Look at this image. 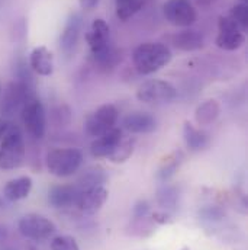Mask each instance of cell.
<instances>
[{
  "label": "cell",
  "instance_id": "cell-12",
  "mask_svg": "<svg viewBox=\"0 0 248 250\" xmlns=\"http://www.w3.org/2000/svg\"><path fill=\"white\" fill-rule=\"evenodd\" d=\"M81 28H83L81 15L78 12L70 13V16L65 21L61 37H60V48H61L64 56L70 57L76 53V48H77L78 40H80V34H81Z\"/></svg>",
  "mask_w": 248,
  "mask_h": 250
},
{
  "label": "cell",
  "instance_id": "cell-9",
  "mask_svg": "<svg viewBox=\"0 0 248 250\" xmlns=\"http://www.w3.org/2000/svg\"><path fill=\"white\" fill-rule=\"evenodd\" d=\"M86 41L90 48V54L95 62L103 59L112 48V40H111V28L108 22L102 18H97L92 22L89 32L86 34Z\"/></svg>",
  "mask_w": 248,
  "mask_h": 250
},
{
  "label": "cell",
  "instance_id": "cell-22",
  "mask_svg": "<svg viewBox=\"0 0 248 250\" xmlns=\"http://www.w3.org/2000/svg\"><path fill=\"white\" fill-rule=\"evenodd\" d=\"M185 160V153L182 150H176L173 153H170L169 156H166L157 170V179L161 184L169 182L179 170V167L182 166Z\"/></svg>",
  "mask_w": 248,
  "mask_h": 250
},
{
  "label": "cell",
  "instance_id": "cell-30",
  "mask_svg": "<svg viewBox=\"0 0 248 250\" xmlns=\"http://www.w3.org/2000/svg\"><path fill=\"white\" fill-rule=\"evenodd\" d=\"M243 31H246L248 26V7H247V3H238V4H235L232 9H231V12H229V15H228Z\"/></svg>",
  "mask_w": 248,
  "mask_h": 250
},
{
  "label": "cell",
  "instance_id": "cell-33",
  "mask_svg": "<svg viewBox=\"0 0 248 250\" xmlns=\"http://www.w3.org/2000/svg\"><path fill=\"white\" fill-rule=\"evenodd\" d=\"M151 220L155 223V224H160V226H166V224H172L174 221V214L172 212H167V211H154L150 214Z\"/></svg>",
  "mask_w": 248,
  "mask_h": 250
},
{
  "label": "cell",
  "instance_id": "cell-2",
  "mask_svg": "<svg viewBox=\"0 0 248 250\" xmlns=\"http://www.w3.org/2000/svg\"><path fill=\"white\" fill-rule=\"evenodd\" d=\"M26 159V143L18 125L10 124L0 140V169H19Z\"/></svg>",
  "mask_w": 248,
  "mask_h": 250
},
{
  "label": "cell",
  "instance_id": "cell-28",
  "mask_svg": "<svg viewBox=\"0 0 248 250\" xmlns=\"http://www.w3.org/2000/svg\"><path fill=\"white\" fill-rule=\"evenodd\" d=\"M145 3L147 0H115L116 16L125 22L136 15L145 6Z\"/></svg>",
  "mask_w": 248,
  "mask_h": 250
},
{
  "label": "cell",
  "instance_id": "cell-32",
  "mask_svg": "<svg viewBox=\"0 0 248 250\" xmlns=\"http://www.w3.org/2000/svg\"><path fill=\"white\" fill-rule=\"evenodd\" d=\"M150 212H151V204L147 199H139L132 207V217H135V218L147 217V215H150Z\"/></svg>",
  "mask_w": 248,
  "mask_h": 250
},
{
  "label": "cell",
  "instance_id": "cell-16",
  "mask_svg": "<svg viewBox=\"0 0 248 250\" xmlns=\"http://www.w3.org/2000/svg\"><path fill=\"white\" fill-rule=\"evenodd\" d=\"M80 190L73 185H54L48 189V202L57 209L76 207Z\"/></svg>",
  "mask_w": 248,
  "mask_h": 250
},
{
  "label": "cell",
  "instance_id": "cell-41",
  "mask_svg": "<svg viewBox=\"0 0 248 250\" xmlns=\"http://www.w3.org/2000/svg\"><path fill=\"white\" fill-rule=\"evenodd\" d=\"M6 250H13V249H6Z\"/></svg>",
  "mask_w": 248,
  "mask_h": 250
},
{
  "label": "cell",
  "instance_id": "cell-36",
  "mask_svg": "<svg viewBox=\"0 0 248 250\" xmlns=\"http://www.w3.org/2000/svg\"><path fill=\"white\" fill-rule=\"evenodd\" d=\"M199 1V4H203V6H208V4H210V3H213L215 0H197Z\"/></svg>",
  "mask_w": 248,
  "mask_h": 250
},
{
  "label": "cell",
  "instance_id": "cell-40",
  "mask_svg": "<svg viewBox=\"0 0 248 250\" xmlns=\"http://www.w3.org/2000/svg\"><path fill=\"white\" fill-rule=\"evenodd\" d=\"M241 1H243V3H246V1H247V0H241Z\"/></svg>",
  "mask_w": 248,
  "mask_h": 250
},
{
  "label": "cell",
  "instance_id": "cell-38",
  "mask_svg": "<svg viewBox=\"0 0 248 250\" xmlns=\"http://www.w3.org/2000/svg\"><path fill=\"white\" fill-rule=\"evenodd\" d=\"M1 92H3V86H1V83H0V96H1Z\"/></svg>",
  "mask_w": 248,
  "mask_h": 250
},
{
  "label": "cell",
  "instance_id": "cell-23",
  "mask_svg": "<svg viewBox=\"0 0 248 250\" xmlns=\"http://www.w3.org/2000/svg\"><path fill=\"white\" fill-rule=\"evenodd\" d=\"M157 204L160 205V208L163 211L172 212L174 214V211L179 207V199H180V193L179 189L173 185H170L169 182L163 184L161 187L157 189V195H155Z\"/></svg>",
  "mask_w": 248,
  "mask_h": 250
},
{
  "label": "cell",
  "instance_id": "cell-37",
  "mask_svg": "<svg viewBox=\"0 0 248 250\" xmlns=\"http://www.w3.org/2000/svg\"><path fill=\"white\" fill-rule=\"evenodd\" d=\"M26 250H38V249H37L35 246H31V245H29V246L26 248Z\"/></svg>",
  "mask_w": 248,
  "mask_h": 250
},
{
  "label": "cell",
  "instance_id": "cell-31",
  "mask_svg": "<svg viewBox=\"0 0 248 250\" xmlns=\"http://www.w3.org/2000/svg\"><path fill=\"white\" fill-rule=\"evenodd\" d=\"M51 118H53L54 124L57 125V126H64V125L70 124L71 112H70V109H68L67 105H60V106H57V108L53 109Z\"/></svg>",
  "mask_w": 248,
  "mask_h": 250
},
{
  "label": "cell",
  "instance_id": "cell-4",
  "mask_svg": "<svg viewBox=\"0 0 248 250\" xmlns=\"http://www.w3.org/2000/svg\"><path fill=\"white\" fill-rule=\"evenodd\" d=\"M35 95V87H31L22 82L13 80L6 87H3L0 96V115L3 118H10L15 114L20 112L25 102Z\"/></svg>",
  "mask_w": 248,
  "mask_h": 250
},
{
  "label": "cell",
  "instance_id": "cell-21",
  "mask_svg": "<svg viewBox=\"0 0 248 250\" xmlns=\"http://www.w3.org/2000/svg\"><path fill=\"white\" fill-rule=\"evenodd\" d=\"M183 138L186 147L193 153L205 150L210 143V137L205 129L194 126L189 121H186L183 125Z\"/></svg>",
  "mask_w": 248,
  "mask_h": 250
},
{
  "label": "cell",
  "instance_id": "cell-13",
  "mask_svg": "<svg viewBox=\"0 0 248 250\" xmlns=\"http://www.w3.org/2000/svg\"><path fill=\"white\" fill-rule=\"evenodd\" d=\"M124 138V132L121 128L114 126L108 132L96 137L90 144V154L96 159H108L119 146Z\"/></svg>",
  "mask_w": 248,
  "mask_h": 250
},
{
  "label": "cell",
  "instance_id": "cell-19",
  "mask_svg": "<svg viewBox=\"0 0 248 250\" xmlns=\"http://www.w3.org/2000/svg\"><path fill=\"white\" fill-rule=\"evenodd\" d=\"M108 181V175L106 170L96 165V166H89L86 167L81 175L77 178V181L74 182V187L77 188L80 192L87 190V189H93V188L103 187Z\"/></svg>",
  "mask_w": 248,
  "mask_h": 250
},
{
  "label": "cell",
  "instance_id": "cell-20",
  "mask_svg": "<svg viewBox=\"0 0 248 250\" xmlns=\"http://www.w3.org/2000/svg\"><path fill=\"white\" fill-rule=\"evenodd\" d=\"M172 42L177 50L185 51V53L197 51V50H202L205 47L203 35L194 29H183L177 34H174L172 38Z\"/></svg>",
  "mask_w": 248,
  "mask_h": 250
},
{
  "label": "cell",
  "instance_id": "cell-6",
  "mask_svg": "<svg viewBox=\"0 0 248 250\" xmlns=\"http://www.w3.org/2000/svg\"><path fill=\"white\" fill-rule=\"evenodd\" d=\"M179 96L177 89L167 80L153 79L144 82L136 90V99L148 105L172 104Z\"/></svg>",
  "mask_w": 248,
  "mask_h": 250
},
{
  "label": "cell",
  "instance_id": "cell-24",
  "mask_svg": "<svg viewBox=\"0 0 248 250\" xmlns=\"http://www.w3.org/2000/svg\"><path fill=\"white\" fill-rule=\"evenodd\" d=\"M125 233L131 237H138V239H147L155 233V223L151 220L150 215L147 217H132L131 221L128 223Z\"/></svg>",
  "mask_w": 248,
  "mask_h": 250
},
{
  "label": "cell",
  "instance_id": "cell-5",
  "mask_svg": "<svg viewBox=\"0 0 248 250\" xmlns=\"http://www.w3.org/2000/svg\"><path fill=\"white\" fill-rule=\"evenodd\" d=\"M18 230L25 239L41 243L54 237L57 226L42 214L29 212L20 217V220L18 221Z\"/></svg>",
  "mask_w": 248,
  "mask_h": 250
},
{
  "label": "cell",
  "instance_id": "cell-27",
  "mask_svg": "<svg viewBox=\"0 0 248 250\" xmlns=\"http://www.w3.org/2000/svg\"><path fill=\"white\" fill-rule=\"evenodd\" d=\"M135 144H136L135 137H124L122 141L119 143V146L116 147V150L108 157V160L115 165H122L134 154Z\"/></svg>",
  "mask_w": 248,
  "mask_h": 250
},
{
  "label": "cell",
  "instance_id": "cell-15",
  "mask_svg": "<svg viewBox=\"0 0 248 250\" xmlns=\"http://www.w3.org/2000/svg\"><path fill=\"white\" fill-rule=\"evenodd\" d=\"M122 125L131 134H151L157 129L158 123H157V118L151 115L150 112L134 111L125 117Z\"/></svg>",
  "mask_w": 248,
  "mask_h": 250
},
{
  "label": "cell",
  "instance_id": "cell-7",
  "mask_svg": "<svg viewBox=\"0 0 248 250\" xmlns=\"http://www.w3.org/2000/svg\"><path fill=\"white\" fill-rule=\"evenodd\" d=\"M20 118L23 128L32 138H42L47 132V112L42 102L34 96L28 99L20 109Z\"/></svg>",
  "mask_w": 248,
  "mask_h": 250
},
{
  "label": "cell",
  "instance_id": "cell-39",
  "mask_svg": "<svg viewBox=\"0 0 248 250\" xmlns=\"http://www.w3.org/2000/svg\"><path fill=\"white\" fill-rule=\"evenodd\" d=\"M180 250H190L189 248H183V249H180Z\"/></svg>",
  "mask_w": 248,
  "mask_h": 250
},
{
  "label": "cell",
  "instance_id": "cell-26",
  "mask_svg": "<svg viewBox=\"0 0 248 250\" xmlns=\"http://www.w3.org/2000/svg\"><path fill=\"white\" fill-rule=\"evenodd\" d=\"M225 217V209L219 205H206L199 209V220L203 223L205 227H213L216 224H221Z\"/></svg>",
  "mask_w": 248,
  "mask_h": 250
},
{
  "label": "cell",
  "instance_id": "cell-34",
  "mask_svg": "<svg viewBox=\"0 0 248 250\" xmlns=\"http://www.w3.org/2000/svg\"><path fill=\"white\" fill-rule=\"evenodd\" d=\"M99 1H100V0H78L80 7L84 9V10H92V9H95V7L99 4Z\"/></svg>",
  "mask_w": 248,
  "mask_h": 250
},
{
  "label": "cell",
  "instance_id": "cell-18",
  "mask_svg": "<svg viewBox=\"0 0 248 250\" xmlns=\"http://www.w3.org/2000/svg\"><path fill=\"white\" fill-rule=\"evenodd\" d=\"M32 187H34V181L31 176H18L6 182L1 193L3 198L7 199L9 202H18L29 196Z\"/></svg>",
  "mask_w": 248,
  "mask_h": 250
},
{
  "label": "cell",
  "instance_id": "cell-10",
  "mask_svg": "<svg viewBox=\"0 0 248 250\" xmlns=\"http://www.w3.org/2000/svg\"><path fill=\"white\" fill-rule=\"evenodd\" d=\"M166 21L174 26L189 28L197 21V12L190 0H167L163 4Z\"/></svg>",
  "mask_w": 248,
  "mask_h": 250
},
{
  "label": "cell",
  "instance_id": "cell-14",
  "mask_svg": "<svg viewBox=\"0 0 248 250\" xmlns=\"http://www.w3.org/2000/svg\"><path fill=\"white\" fill-rule=\"evenodd\" d=\"M109 196V192L105 187H97L93 189H87L80 192V196L77 199L76 207L78 208L80 212L93 215L102 209V207L106 204Z\"/></svg>",
  "mask_w": 248,
  "mask_h": 250
},
{
  "label": "cell",
  "instance_id": "cell-3",
  "mask_svg": "<svg viewBox=\"0 0 248 250\" xmlns=\"http://www.w3.org/2000/svg\"><path fill=\"white\" fill-rule=\"evenodd\" d=\"M83 153L74 147H57L47 153V170L57 178H68L76 175L83 165Z\"/></svg>",
  "mask_w": 248,
  "mask_h": 250
},
{
  "label": "cell",
  "instance_id": "cell-1",
  "mask_svg": "<svg viewBox=\"0 0 248 250\" xmlns=\"http://www.w3.org/2000/svg\"><path fill=\"white\" fill-rule=\"evenodd\" d=\"M172 50L161 42L139 44L132 53V62L136 71L142 76L153 74L172 62Z\"/></svg>",
  "mask_w": 248,
  "mask_h": 250
},
{
  "label": "cell",
  "instance_id": "cell-8",
  "mask_svg": "<svg viewBox=\"0 0 248 250\" xmlns=\"http://www.w3.org/2000/svg\"><path fill=\"white\" fill-rule=\"evenodd\" d=\"M119 118V111L114 104H103L90 115H87L84 121V131L90 137H100L108 132L114 126H116Z\"/></svg>",
  "mask_w": 248,
  "mask_h": 250
},
{
  "label": "cell",
  "instance_id": "cell-17",
  "mask_svg": "<svg viewBox=\"0 0 248 250\" xmlns=\"http://www.w3.org/2000/svg\"><path fill=\"white\" fill-rule=\"evenodd\" d=\"M29 67L38 76H51L54 73V56L47 47H37L29 54Z\"/></svg>",
  "mask_w": 248,
  "mask_h": 250
},
{
  "label": "cell",
  "instance_id": "cell-11",
  "mask_svg": "<svg viewBox=\"0 0 248 250\" xmlns=\"http://www.w3.org/2000/svg\"><path fill=\"white\" fill-rule=\"evenodd\" d=\"M219 34L215 40L218 48L224 51H235L243 47L246 42L244 31L229 18V16H219L218 19Z\"/></svg>",
  "mask_w": 248,
  "mask_h": 250
},
{
  "label": "cell",
  "instance_id": "cell-35",
  "mask_svg": "<svg viewBox=\"0 0 248 250\" xmlns=\"http://www.w3.org/2000/svg\"><path fill=\"white\" fill-rule=\"evenodd\" d=\"M10 121L7 120V118H3V117H0V140H1V137L4 135V132L7 131V128L10 126Z\"/></svg>",
  "mask_w": 248,
  "mask_h": 250
},
{
  "label": "cell",
  "instance_id": "cell-29",
  "mask_svg": "<svg viewBox=\"0 0 248 250\" xmlns=\"http://www.w3.org/2000/svg\"><path fill=\"white\" fill-rule=\"evenodd\" d=\"M50 249L51 250H80V246H78L77 240H76L73 236H68V234H60V236H54V237L51 239Z\"/></svg>",
  "mask_w": 248,
  "mask_h": 250
},
{
  "label": "cell",
  "instance_id": "cell-25",
  "mask_svg": "<svg viewBox=\"0 0 248 250\" xmlns=\"http://www.w3.org/2000/svg\"><path fill=\"white\" fill-rule=\"evenodd\" d=\"M221 114V105L215 99H208L202 102L194 111V121L200 126L213 124Z\"/></svg>",
  "mask_w": 248,
  "mask_h": 250
}]
</instances>
